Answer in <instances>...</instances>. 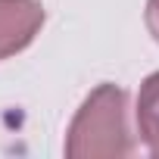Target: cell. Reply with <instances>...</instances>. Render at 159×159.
I'll list each match as a JSON object with an SVG mask.
<instances>
[{
	"mask_svg": "<svg viewBox=\"0 0 159 159\" xmlns=\"http://www.w3.org/2000/svg\"><path fill=\"white\" fill-rule=\"evenodd\" d=\"M44 25L41 0H0V59L22 53Z\"/></svg>",
	"mask_w": 159,
	"mask_h": 159,
	"instance_id": "cell-2",
	"label": "cell"
},
{
	"mask_svg": "<svg viewBox=\"0 0 159 159\" xmlns=\"http://www.w3.org/2000/svg\"><path fill=\"white\" fill-rule=\"evenodd\" d=\"M137 131L143 147L159 156V72H153L137 94Z\"/></svg>",
	"mask_w": 159,
	"mask_h": 159,
	"instance_id": "cell-3",
	"label": "cell"
},
{
	"mask_svg": "<svg viewBox=\"0 0 159 159\" xmlns=\"http://www.w3.org/2000/svg\"><path fill=\"white\" fill-rule=\"evenodd\" d=\"M128 97L116 84H100L69 125V159H119L131 153L128 134Z\"/></svg>",
	"mask_w": 159,
	"mask_h": 159,
	"instance_id": "cell-1",
	"label": "cell"
},
{
	"mask_svg": "<svg viewBox=\"0 0 159 159\" xmlns=\"http://www.w3.org/2000/svg\"><path fill=\"white\" fill-rule=\"evenodd\" d=\"M147 28L159 41V0H147Z\"/></svg>",
	"mask_w": 159,
	"mask_h": 159,
	"instance_id": "cell-4",
	"label": "cell"
}]
</instances>
